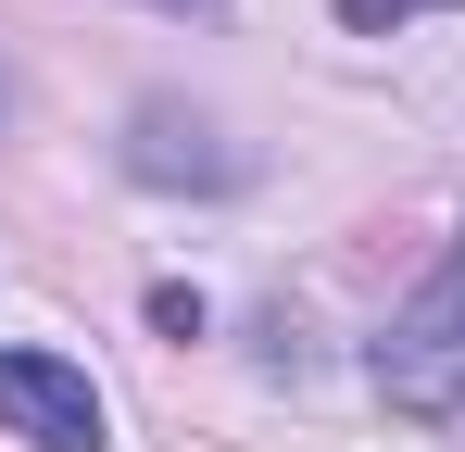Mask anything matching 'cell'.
Here are the masks:
<instances>
[{"mask_svg":"<svg viewBox=\"0 0 465 452\" xmlns=\"http://www.w3.org/2000/svg\"><path fill=\"white\" fill-rule=\"evenodd\" d=\"M402 13H440V0H340V25H365V38H378V25H402Z\"/></svg>","mask_w":465,"mask_h":452,"instance_id":"cell-3","label":"cell"},{"mask_svg":"<svg viewBox=\"0 0 465 452\" xmlns=\"http://www.w3.org/2000/svg\"><path fill=\"white\" fill-rule=\"evenodd\" d=\"M0 427L38 452H101V389L64 352H0Z\"/></svg>","mask_w":465,"mask_h":452,"instance_id":"cell-2","label":"cell"},{"mask_svg":"<svg viewBox=\"0 0 465 452\" xmlns=\"http://www.w3.org/2000/svg\"><path fill=\"white\" fill-rule=\"evenodd\" d=\"M378 389L402 402V415H465V251H440V264H428V290L390 314Z\"/></svg>","mask_w":465,"mask_h":452,"instance_id":"cell-1","label":"cell"},{"mask_svg":"<svg viewBox=\"0 0 465 452\" xmlns=\"http://www.w3.org/2000/svg\"><path fill=\"white\" fill-rule=\"evenodd\" d=\"M163 13H189V0H163Z\"/></svg>","mask_w":465,"mask_h":452,"instance_id":"cell-4","label":"cell"}]
</instances>
